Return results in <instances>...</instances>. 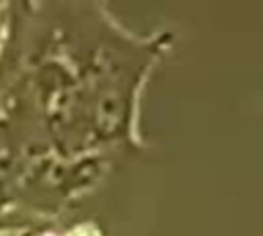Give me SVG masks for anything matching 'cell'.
I'll list each match as a JSON object with an SVG mask.
<instances>
[{
	"label": "cell",
	"mask_w": 263,
	"mask_h": 236,
	"mask_svg": "<svg viewBox=\"0 0 263 236\" xmlns=\"http://www.w3.org/2000/svg\"><path fill=\"white\" fill-rule=\"evenodd\" d=\"M66 236H99V232L95 228H76Z\"/></svg>",
	"instance_id": "1"
},
{
	"label": "cell",
	"mask_w": 263,
	"mask_h": 236,
	"mask_svg": "<svg viewBox=\"0 0 263 236\" xmlns=\"http://www.w3.org/2000/svg\"><path fill=\"white\" fill-rule=\"evenodd\" d=\"M0 236H33V234L31 232H18V234L16 232H6V234H0Z\"/></svg>",
	"instance_id": "3"
},
{
	"label": "cell",
	"mask_w": 263,
	"mask_h": 236,
	"mask_svg": "<svg viewBox=\"0 0 263 236\" xmlns=\"http://www.w3.org/2000/svg\"><path fill=\"white\" fill-rule=\"evenodd\" d=\"M4 31H6V14L0 8V47H2V39H4Z\"/></svg>",
	"instance_id": "2"
}]
</instances>
